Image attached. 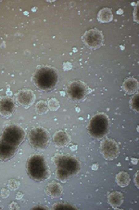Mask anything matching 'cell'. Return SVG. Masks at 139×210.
Returning a JSON list of instances; mask_svg holds the SVG:
<instances>
[{
    "label": "cell",
    "mask_w": 139,
    "mask_h": 210,
    "mask_svg": "<svg viewBox=\"0 0 139 210\" xmlns=\"http://www.w3.org/2000/svg\"><path fill=\"white\" fill-rule=\"evenodd\" d=\"M56 165V178L61 182H66L69 178L78 174L81 169L80 162L73 156L56 154L53 158Z\"/></svg>",
    "instance_id": "obj_1"
},
{
    "label": "cell",
    "mask_w": 139,
    "mask_h": 210,
    "mask_svg": "<svg viewBox=\"0 0 139 210\" xmlns=\"http://www.w3.org/2000/svg\"><path fill=\"white\" fill-rule=\"evenodd\" d=\"M31 80L40 91H51L59 82V72L54 67L43 66L34 73Z\"/></svg>",
    "instance_id": "obj_2"
},
{
    "label": "cell",
    "mask_w": 139,
    "mask_h": 210,
    "mask_svg": "<svg viewBox=\"0 0 139 210\" xmlns=\"http://www.w3.org/2000/svg\"><path fill=\"white\" fill-rule=\"evenodd\" d=\"M28 176L35 181H43L49 178L50 172L45 157L41 154L31 155L26 163Z\"/></svg>",
    "instance_id": "obj_3"
},
{
    "label": "cell",
    "mask_w": 139,
    "mask_h": 210,
    "mask_svg": "<svg viewBox=\"0 0 139 210\" xmlns=\"http://www.w3.org/2000/svg\"><path fill=\"white\" fill-rule=\"evenodd\" d=\"M110 120L104 113H99L94 116L88 125L87 131L91 138L95 140L103 139L109 131Z\"/></svg>",
    "instance_id": "obj_4"
},
{
    "label": "cell",
    "mask_w": 139,
    "mask_h": 210,
    "mask_svg": "<svg viewBox=\"0 0 139 210\" xmlns=\"http://www.w3.org/2000/svg\"><path fill=\"white\" fill-rule=\"evenodd\" d=\"M25 139V131L22 128L17 125H10L7 127L1 136L0 141H3L14 148H17Z\"/></svg>",
    "instance_id": "obj_5"
},
{
    "label": "cell",
    "mask_w": 139,
    "mask_h": 210,
    "mask_svg": "<svg viewBox=\"0 0 139 210\" xmlns=\"http://www.w3.org/2000/svg\"><path fill=\"white\" fill-rule=\"evenodd\" d=\"M65 91L71 100L75 102H81L86 99L91 89L84 82L80 80H74L68 84Z\"/></svg>",
    "instance_id": "obj_6"
},
{
    "label": "cell",
    "mask_w": 139,
    "mask_h": 210,
    "mask_svg": "<svg viewBox=\"0 0 139 210\" xmlns=\"http://www.w3.org/2000/svg\"><path fill=\"white\" fill-rule=\"evenodd\" d=\"M50 136L47 129L41 127L33 128L28 133V141L30 145L37 151H44L49 141Z\"/></svg>",
    "instance_id": "obj_7"
},
{
    "label": "cell",
    "mask_w": 139,
    "mask_h": 210,
    "mask_svg": "<svg viewBox=\"0 0 139 210\" xmlns=\"http://www.w3.org/2000/svg\"><path fill=\"white\" fill-rule=\"evenodd\" d=\"M84 44L90 49H97L103 46L104 36L99 29L92 28L87 30L82 36Z\"/></svg>",
    "instance_id": "obj_8"
},
{
    "label": "cell",
    "mask_w": 139,
    "mask_h": 210,
    "mask_svg": "<svg viewBox=\"0 0 139 210\" xmlns=\"http://www.w3.org/2000/svg\"><path fill=\"white\" fill-rule=\"evenodd\" d=\"M99 152L106 160H114L120 154L119 144L114 140L106 138L100 142Z\"/></svg>",
    "instance_id": "obj_9"
},
{
    "label": "cell",
    "mask_w": 139,
    "mask_h": 210,
    "mask_svg": "<svg viewBox=\"0 0 139 210\" xmlns=\"http://www.w3.org/2000/svg\"><path fill=\"white\" fill-rule=\"evenodd\" d=\"M15 99L18 104L22 105V107L27 109L34 104L35 100V95L33 92V90L28 88H22L16 93Z\"/></svg>",
    "instance_id": "obj_10"
},
{
    "label": "cell",
    "mask_w": 139,
    "mask_h": 210,
    "mask_svg": "<svg viewBox=\"0 0 139 210\" xmlns=\"http://www.w3.org/2000/svg\"><path fill=\"white\" fill-rule=\"evenodd\" d=\"M16 110V103L15 100L7 96L0 98V115L3 117L9 118L10 117Z\"/></svg>",
    "instance_id": "obj_11"
},
{
    "label": "cell",
    "mask_w": 139,
    "mask_h": 210,
    "mask_svg": "<svg viewBox=\"0 0 139 210\" xmlns=\"http://www.w3.org/2000/svg\"><path fill=\"white\" fill-rule=\"evenodd\" d=\"M52 140H53V142H54V144L57 148H65L71 143L70 135L63 130L57 131L53 135Z\"/></svg>",
    "instance_id": "obj_12"
},
{
    "label": "cell",
    "mask_w": 139,
    "mask_h": 210,
    "mask_svg": "<svg viewBox=\"0 0 139 210\" xmlns=\"http://www.w3.org/2000/svg\"><path fill=\"white\" fill-rule=\"evenodd\" d=\"M122 90L128 94V95H133L135 94L138 91V81L136 78L133 76H130L124 79L122 86H121Z\"/></svg>",
    "instance_id": "obj_13"
},
{
    "label": "cell",
    "mask_w": 139,
    "mask_h": 210,
    "mask_svg": "<svg viewBox=\"0 0 139 210\" xmlns=\"http://www.w3.org/2000/svg\"><path fill=\"white\" fill-rule=\"evenodd\" d=\"M17 152V148H14L3 141H0V161H8L11 159Z\"/></svg>",
    "instance_id": "obj_14"
},
{
    "label": "cell",
    "mask_w": 139,
    "mask_h": 210,
    "mask_svg": "<svg viewBox=\"0 0 139 210\" xmlns=\"http://www.w3.org/2000/svg\"><path fill=\"white\" fill-rule=\"evenodd\" d=\"M63 192V188L58 181L49 182L46 187V193L51 198H58Z\"/></svg>",
    "instance_id": "obj_15"
},
{
    "label": "cell",
    "mask_w": 139,
    "mask_h": 210,
    "mask_svg": "<svg viewBox=\"0 0 139 210\" xmlns=\"http://www.w3.org/2000/svg\"><path fill=\"white\" fill-rule=\"evenodd\" d=\"M123 199H124L123 194L120 191H113V192L108 193V204L113 208H119L122 204Z\"/></svg>",
    "instance_id": "obj_16"
},
{
    "label": "cell",
    "mask_w": 139,
    "mask_h": 210,
    "mask_svg": "<svg viewBox=\"0 0 139 210\" xmlns=\"http://www.w3.org/2000/svg\"><path fill=\"white\" fill-rule=\"evenodd\" d=\"M113 20L112 10L108 8L101 9L97 13V21L101 23H108Z\"/></svg>",
    "instance_id": "obj_17"
},
{
    "label": "cell",
    "mask_w": 139,
    "mask_h": 210,
    "mask_svg": "<svg viewBox=\"0 0 139 210\" xmlns=\"http://www.w3.org/2000/svg\"><path fill=\"white\" fill-rule=\"evenodd\" d=\"M115 180H116V183H117L120 187L124 188V187H126V186L129 185L131 178H130V176H129V174H128L127 172H125V171H121V172H119V173L116 175Z\"/></svg>",
    "instance_id": "obj_18"
},
{
    "label": "cell",
    "mask_w": 139,
    "mask_h": 210,
    "mask_svg": "<svg viewBox=\"0 0 139 210\" xmlns=\"http://www.w3.org/2000/svg\"><path fill=\"white\" fill-rule=\"evenodd\" d=\"M48 111H49V108H48L47 101H45V100L37 101V103L35 104V112L37 115L43 116V115H46Z\"/></svg>",
    "instance_id": "obj_19"
},
{
    "label": "cell",
    "mask_w": 139,
    "mask_h": 210,
    "mask_svg": "<svg viewBox=\"0 0 139 210\" xmlns=\"http://www.w3.org/2000/svg\"><path fill=\"white\" fill-rule=\"evenodd\" d=\"M138 92H136L133 98H131V99L129 100V106L131 108L132 111H133L134 113H138Z\"/></svg>",
    "instance_id": "obj_20"
},
{
    "label": "cell",
    "mask_w": 139,
    "mask_h": 210,
    "mask_svg": "<svg viewBox=\"0 0 139 210\" xmlns=\"http://www.w3.org/2000/svg\"><path fill=\"white\" fill-rule=\"evenodd\" d=\"M52 209H77V207L69 203H56L52 205Z\"/></svg>",
    "instance_id": "obj_21"
},
{
    "label": "cell",
    "mask_w": 139,
    "mask_h": 210,
    "mask_svg": "<svg viewBox=\"0 0 139 210\" xmlns=\"http://www.w3.org/2000/svg\"><path fill=\"white\" fill-rule=\"evenodd\" d=\"M47 105H48L49 110H50V111H53V112L59 110V106H60L59 101L57 99H55V98L49 99L48 101H47Z\"/></svg>",
    "instance_id": "obj_22"
},
{
    "label": "cell",
    "mask_w": 139,
    "mask_h": 210,
    "mask_svg": "<svg viewBox=\"0 0 139 210\" xmlns=\"http://www.w3.org/2000/svg\"><path fill=\"white\" fill-rule=\"evenodd\" d=\"M20 186H21L20 181L15 178H11L8 181V188L11 191H15V190L19 189Z\"/></svg>",
    "instance_id": "obj_23"
},
{
    "label": "cell",
    "mask_w": 139,
    "mask_h": 210,
    "mask_svg": "<svg viewBox=\"0 0 139 210\" xmlns=\"http://www.w3.org/2000/svg\"><path fill=\"white\" fill-rule=\"evenodd\" d=\"M10 194V189L8 188H3L1 189V191H0V195H1L2 198H8Z\"/></svg>",
    "instance_id": "obj_24"
},
{
    "label": "cell",
    "mask_w": 139,
    "mask_h": 210,
    "mask_svg": "<svg viewBox=\"0 0 139 210\" xmlns=\"http://www.w3.org/2000/svg\"><path fill=\"white\" fill-rule=\"evenodd\" d=\"M138 2H136V5L134 7V10H133V21L138 23Z\"/></svg>",
    "instance_id": "obj_25"
},
{
    "label": "cell",
    "mask_w": 139,
    "mask_h": 210,
    "mask_svg": "<svg viewBox=\"0 0 139 210\" xmlns=\"http://www.w3.org/2000/svg\"><path fill=\"white\" fill-rule=\"evenodd\" d=\"M72 64L71 62L65 61L63 63V70L64 71H70V70H72Z\"/></svg>",
    "instance_id": "obj_26"
},
{
    "label": "cell",
    "mask_w": 139,
    "mask_h": 210,
    "mask_svg": "<svg viewBox=\"0 0 139 210\" xmlns=\"http://www.w3.org/2000/svg\"><path fill=\"white\" fill-rule=\"evenodd\" d=\"M9 208H10V209H20V206H19V204H18L16 202H12V203L10 204Z\"/></svg>",
    "instance_id": "obj_27"
},
{
    "label": "cell",
    "mask_w": 139,
    "mask_h": 210,
    "mask_svg": "<svg viewBox=\"0 0 139 210\" xmlns=\"http://www.w3.org/2000/svg\"><path fill=\"white\" fill-rule=\"evenodd\" d=\"M32 209H49L47 206H45V205H36V206H34Z\"/></svg>",
    "instance_id": "obj_28"
},
{
    "label": "cell",
    "mask_w": 139,
    "mask_h": 210,
    "mask_svg": "<svg viewBox=\"0 0 139 210\" xmlns=\"http://www.w3.org/2000/svg\"><path fill=\"white\" fill-rule=\"evenodd\" d=\"M134 183H135V186L138 187L139 184H138V172L135 173V176H134Z\"/></svg>",
    "instance_id": "obj_29"
},
{
    "label": "cell",
    "mask_w": 139,
    "mask_h": 210,
    "mask_svg": "<svg viewBox=\"0 0 139 210\" xmlns=\"http://www.w3.org/2000/svg\"><path fill=\"white\" fill-rule=\"evenodd\" d=\"M22 198H23V193L18 192V193L16 194V199H17V200H21V199H22Z\"/></svg>",
    "instance_id": "obj_30"
},
{
    "label": "cell",
    "mask_w": 139,
    "mask_h": 210,
    "mask_svg": "<svg viewBox=\"0 0 139 210\" xmlns=\"http://www.w3.org/2000/svg\"><path fill=\"white\" fill-rule=\"evenodd\" d=\"M91 168H92V170L96 171V170L98 169V165H97V164H94V165H92Z\"/></svg>",
    "instance_id": "obj_31"
},
{
    "label": "cell",
    "mask_w": 139,
    "mask_h": 210,
    "mask_svg": "<svg viewBox=\"0 0 139 210\" xmlns=\"http://www.w3.org/2000/svg\"><path fill=\"white\" fill-rule=\"evenodd\" d=\"M131 162H132V164L136 165V164L138 163V159H137V158H132V159H131Z\"/></svg>",
    "instance_id": "obj_32"
},
{
    "label": "cell",
    "mask_w": 139,
    "mask_h": 210,
    "mask_svg": "<svg viewBox=\"0 0 139 210\" xmlns=\"http://www.w3.org/2000/svg\"><path fill=\"white\" fill-rule=\"evenodd\" d=\"M77 148H78V146H77V145H72V146H71V150H72V151H73V152H74V151H76V150H77Z\"/></svg>",
    "instance_id": "obj_33"
},
{
    "label": "cell",
    "mask_w": 139,
    "mask_h": 210,
    "mask_svg": "<svg viewBox=\"0 0 139 210\" xmlns=\"http://www.w3.org/2000/svg\"><path fill=\"white\" fill-rule=\"evenodd\" d=\"M11 95H12V92L10 91V89H8V90H7V96L10 97Z\"/></svg>",
    "instance_id": "obj_34"
},
{
    "label": "cell",
    "mask_w": 139,
    "mask_h": 210,
    "mask_svg": "<svg viewBox=\"0 0 139 210\" xmlns=\"http://www.w3.org/2000/svg\"><path fill=\"white\" fill-rule=\"evenodd\" d=\"M123 13V10H121V9H120L119 10H117V14L119 15V14H122Z\"/></svg>",
    "instance_id": "obj_35"
},
{
    "label": "cell",
    "mask_w": 139,
    "mask_h": 210,
    "mask_svg": "<svg viewBox=\"0 0 139 210\" xmlns=\"http://www.w3.org/2000/svg\"><path fill=\"white\" fill-rule=\"evenodd\" d=\"M75 111H76L77 113H79V112H80V108H79V107H76V108H75Z\"/></svg>",
    "instance_id": "obj_36"
},
{
    "label": "cell",
    "mask_w": 139,
    "mask_h": 210,
    "mask_svg": "<svg viewBox=\"0 0 139 210\" xmlns=\"http://www.w3.org/2000/svg\"><path fill=\"white\" fill-rule=\"evenodd\" d=\"M121 50H123V49H124V46H123V45H121Z\"/></svg>",
    "instance_id": "obj_37"
},
{
    "label": "cell",
    "mask_w": 139,
    "mask_h": 210,
    "mask_svg": "<svg viewBox=\"0 0 139 210\" xmlns=\"http://www.w3.org/2000/svg\"><path fill=\"white\" fill-rule=\"evenodd\" d=\"M60 94H61L62 96H65V92H64V91H61V92H60Z\"/></svg>",
    "instance_id": "obj_38"
},
{
    "label": "cell",
    "mask_w": 139,
    "mask_h": 210,
    "mask_svg": "<svg viewBox=\"0 0 139 210\" xmlns=\"http://www.w3.org/2000/svg\"><path fill=\"white\" fill-rule=\"evenodd\" d=\"M33 11L35 12V11H36V8H33Z\"/></svg>",
    "instance_id": "obj_39"
},
{
    "label": "cell",
    "mask_w": 139,
    "mask_h": 210,
    "mask_svg": "<svg viewBox=\"0 0 139 210\" xmlns=\"http://www.w3.org/2000/svg\"><path fill=\"white\" fill-rule=\"evenodd\" d=\"M131 5H132V6H135V5H136V2H135V3H132Z\"/></svg>",
    "instance_id": "obj_40"
},
{
    "label": "cell",
    "mask_w": 139,
    "mask_h": 210,
    "mask_svg": "<svg viewBox=\"0 0 139 210\" xmlns=\"http://www.w3.org/2000/svg\"><path fill=\"white\" fill-rule=\"evenodd\" d=\"M77 51V48H73V52H76Z\"/></svg>",
    "instance_id": "obj_41"
}]
</instances>
